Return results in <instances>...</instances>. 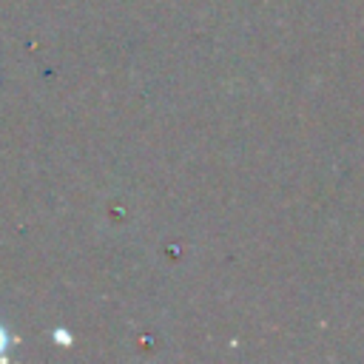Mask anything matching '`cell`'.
I'll return each instance as SVG.
<instances>
[{
	"instance_id": "cell-1",
	"label": "cell",
	"mask_w": 364,
	"mask_h": 364,
	"mask_svg": "<svg viewBox=\"0 0 364 364\" xmlns=\"http://www.w3.org/2000/svg\"><path fill=\"white\" fill-rule=\"evenodd\" d=\"M6 344H9V341H6V330H3V327H0V353H3V350H6Z\"/></svg>"
}]
</instances>
